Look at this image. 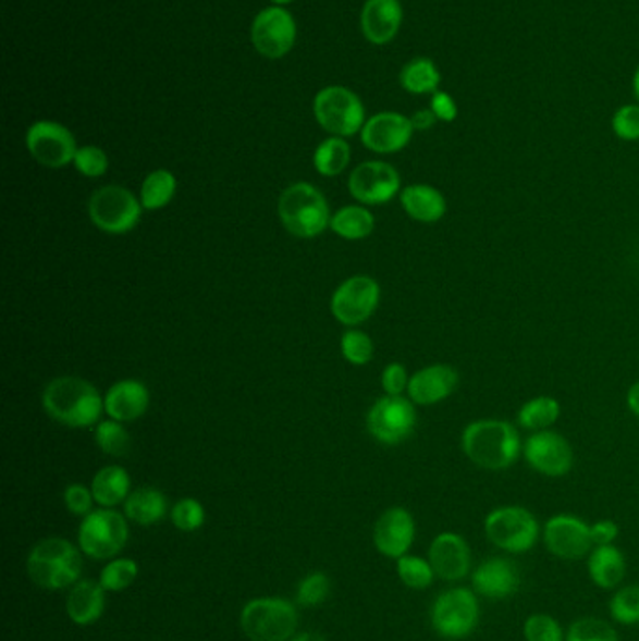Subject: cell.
Instances as JSON below:
<instances>
[{
    "mask_svg": "<svg viewBox=\"0 0 639 641\" xmlns=\"http://www.w3.org/2000/svg\"><path fill=\"white\" fill-rule=\"evenodd\" d=\"M330 230L345 241H360V238H366L373 233L376 218L370 210L358 207V205H351V207L337 210L336 214L332 217Z\"/></svg>",
    "mask_w": 639,
    "mask_h": 641,
    "instance_id": "31",
    "label": "cell"
},
{
    "mask_svg": "<svg viewBox=\"0 0 639 641\" xmlns=\"http://www.w3.org/2000/svg\"><path fill=\"white\" fill-rule=\"evenodd\" d=\"M329 578L321 572L311 574L300 583L296 599L303 606H319L329 596Z\"/></svg>",
    "mask_w": 639,
    "mask_h": 641,
    "instance_id": "44",
    "label": "cell"
},
{
    "mask_svg": "<svg viewBox=\"0 0 639 641\" xmlns=\"http://www.w3.org/2000/svg\"><path fill=\"white\" fill-rule=\"evenodd\" d=\"M435 122H438V116H435V113L431 109H420L415 115L410 116L413 128L420 130V132L433 128Z\"/></svg>",
    "mask_w": 639,
    "mask_h": 641,
    "instance_id": "50",
    "label": "cell"
},
{
    "mask_svg": "<svg viewBox=\"0 0 639 641\" xmlns=\"http://www.w3.org/2000/svg\"><path fill=\"white\" fill-rule=\"evenodd\" d=\"M278 217L285 231L298 238L319 236L330 225L329 202L310 183L291 184L278 201Z\"/></svg>",
    "mask_w": 639,
    "mask_h": 641,
    "instance_id": "3",
    "label": "cell"
},
{
    "mask_svg": "<svg viewBox=\"0 0 639 641\" xmlns=\"http://www.w3.org/2000/svg\"><path fill=\"white\" fill-rule=\"evenodd\" d=\"M561 417V404L552 396H539L521 405L518 411V424L529 432L550 430Z\"/></svg>",
    "mask_w": 639,
    "mask_h": 641,
    "instance_id": "32",
    "label": "cell"
},
{
    "mask_svg": "<svg viewBox=\"0 0 639 641\" xmlns=\"http://www.w3.org/2000/svg\"><path fill=\"white\" fill-rule=\"evenodd\" d=\"M619 537V526L612 520H600L591 526V539L594 546H610Z\"/></svg>",
    "mask_w": 639,
    "mask_h": 641,
    "instance_id": "49",
    "label": "cell"
},
{
    "mask_svg": "<svg viewBox=\"0 0 639 641\" xmlns=\"http://www.w3.org/2000/svg\"><path fill=\"white\" fill-rule=\"evenodd\" d=\"M566 641H619V634L602 619L583 617L568 627Z\"/></svg>",
    "mask_w": 639,
    "mask_h": 641,
    "instance_id": "38",
    "label": "cell"
},
{
    "mask_svg": "<svg viewBox=\"0 0 639 641\" xmlns=\"http://www.w3.org/2000/svg\"><path fill=\"white\" fill-rule=\"evenodd\" d=\"M413 124L409 116L400 115L394 111H384L371 116L364 124L360 137L364 147L378 155H394L405 149L413 137Z\"/></svg>",
    "mask_w": 639,
    "mask_h": 641,
    "instance_id": "18",
    "label": "cell"
},
{
    "mask_svg": "<svg viewBox=\"0 0 639 641\" xmlns=\"http://www.w3.org/2000/svg\"><path fill=\"white\" fill-rule=\"evenodd\" d=\"M400 83L410 95H433L439 90L441 74L435 62L426 57H418L402 67Z\"/></svg>",
    "mask_w": 639,
    "mask_h": 641,
    "instance_id": "30",
    "label": "cell"
},
{
    "mask_svg": "<svg viewBox=\"0 0 639 641\" xmlns=\"http://www.w3.org/2000/svg\"><path fill=\"white\" fill-rule=\"evenodd\" d=\"M351 162L349 143L344 137H329L317 147L314 165L323 176H337L344 173Z\"/></svg>",
    "mask_w": 639,
    "mask_h": 641,
    "instance_id": "34",
    "label": "cell"
},
{
    "mask_svg": "<svg viewBox=\"0 0 639 641\" xmlns=\"http://www.w3.org/2000/svg\"><path fill=\"white\" fill-rule=\"evenodd\" d=\"M525 641H566L563 627L548 614H532L524 622Z\"/></svg>",
    "mask_w": 639,
    "mask_h": 641,
    "instance_id": "39",
    "label": "cell"
},
{
    "mask_svg": "<svg viewBox=\"0 0 639 641\" xmlns=\"http://www.w3.org/2000/svg\"><path fill=\"white\" fill-rule=\"evenodd\" d=\"M25 143L34 160L49 169L66 168L74 162L77 152L74 134L53 121L34 122Z\"/></svg>",
    "mask_w": 639,
    "mask_h": 641,
    "instance_id": "13",
    "label": "cell"
},
{
    "mask_svg": "<svg viewBox=\"0 0 639 641\" xmlns=\"http://www.w3.org/2000/svg\"><path fill=\"white\" fill-rule=\"evenodd\" d=\"M296 40V23L283 8H267L251 23V44L265 59H282Z\"/></svg>",
    "mask_w": 639,
    "mask_h": 641,
    "instance_id": "14",
    "label": "cell"
},
{
    "mask_svg": "<svg viewBox=\"0 0 639 641\" xmlns=\"http://www.w3.org/2000/svg\"><path fill=\"white\" fill-rule=\"evenodd\" d=\"M431 111L438 116V121L454 122L458 116V106L451 95H446L443 90H438L431 95Z\"/></svg>",
    "mask_w": 639,
    "mask_h": 641,
    "instance_id": "48",
    "label": "cell"
},
{
    "mask_svg": "<svg viewBox=\"0 0 639 641\" xmlns=\"http://www.w3.org/2000/svg\"><path fill=\"white\" fill-rule=\"evenodd\" d=\"M74 165L82 175L88 176V178H98V176L106 175L109 158L100 147H82L75 152Z\"/></svg>",
    "mask_w": 639,
    "mask_h": 641,
    "instance_id": "42",
    "label": "cell"
},
{
    "mask_svg": "<svg viewBox=\"0 0 639 641\" xmlns=\"http://www.w3.org/2000/svg\"><path fill=\"white\" fill-rule=\"evenodd\" d=\"M142 199L124 186L109 184L96 189L88 199V217L98 230L109 235H124L142 220Z\"/></svg>",
    "mask_w": 639,
    "mask_h": 641,
    "instance_id": "7",
    "label": "cell"
},
{
    "mask_svg": "<svg viewBox=\"0 0 639 641\" xmlns=\"http://www.w3.org/2000/svg\"><path fill=\"white\" fill-rule=\"evenodd\" d=\"M459 385V373L451 365L426 366L413 373L407 396L413 404L435 405L448 398Z\"/></svg>",
    "mask_w": 639,
    "mask_h": 641,
    "instance_id": "22",
    "label": "cell"
},
{
    "mask_svg": "<svg viewBox=\"0 0 639 641\" xmlns=\"http://www.w3.org/2000/svg\"><path fill=\"white\" fill-rule=\"evenodd\" d=\"M128 542V523L124 516L101 508L85 516L79 527V546L88 557L111 559Z\"/></svg>",
    "mask_w": 639,
    "mask_h": 641,
    "instance_id": "10",
    "label": "cell"
},
{
    "mask_svg": "<svg viewBox=\"0 0 639 641\" xmlns=\"http://www.w3.org/2000/svg\"><path fill=\"white\" fill-rule=\"evenodd\" d=\"M428 560L441 580H464L471 572V547L462 534L441 533L431 542Z\"/></svg>",
    "mask_w": 639,
    "mask_h": 641,
    "instance_id": "19",
    "label": "cell"
},
{
    "mask_svg": "<svg viewBox=\"0 0 639 641\" xmlns=\"http://www.w3.org/2000/svg\"><path fill=\"white\" fill-rule=\"evenodd\" d=\"M409 373L405 370L404 365L400 362H392L386 366L381 375V385L383 391L386 392V396H402L407 386H409Z\"/></svg>",
    "mask_w": 639,
    "mask_h": 641,
    "instance_id": "47",
    "label": "cell"
},
{
    "mask_svg": "<svg viewBox=\"0 0 639 641\" xmlns=\"http://www.w3.org/2000/svg\"><path fill=\"white\" fill-rule=\"evenodd\" d=\"M93 495L98 505L116 506L122 501L128 500L130 495V474L121 466H108L96 472L93 480Z\"/></svg>",
    "mask_w": 639,
    "mask_h": 641,
    "instance_id": "29",
    "label": "cell"
},
{
    "mask_svg": "<svg viewBox=\"0 0 639 641\" xmlns=\"http://www.w3.org/2000/svg\"><path fill=\"white\" fill-rule=\"evenodd\" d=\"M587 570H589V578L592 583L600 589L619 588L620 581L625 580L626 576V559L619 547L613 546H597L589 554L587 560Z\"/></svg>",
    "mask_w": 639,
    "mask_h": 641,
    "instance_id": "26",
    "label": "cell"
},
{
    "mask_svg": "<svg viewBox=\"0 0 639 641\" xmlns=\"http://www.w3.org/2000/svg\"><path fill=\"white\" fill-rule=\"evenodd\" d=\"M64 503H66L67 510L75 516H88L93 513L95 495H93V490H88L83 484H70L64 492Z\"/></svg>",
    "mask_w": 639,
    "mask_h": 641,
    "instance_id": "46",
    "label": "cell"
},
{
    "mask_svg": "<svg viewBox=\"0 0 639 641\" xmlns=\"http://www.w3.org/2000/svg\"><path fill=\"white\" fill-rule=\"evenodd\" d=\"M613 621L632 627L639 622V585H626L613 594L610 601Z\"/></svg>",
    "mask_w": 639,
    "mask_h": 641,
    "instance_id": "37",
    "label": "cell"
},
{
    "mask_svg": "<svg viewBox=\"0 0 639 641\" xmlns=\"http://www.w3.org/2000/svg\"><path fill=\"white\" fill-rule=\"evenodd\" d=\"M462 448L480 469L503 471L516 464L521 453V439L516 426L506 420H475L465 426Z\"/></svg>",
    "mask_w": 639,
    "mask_h": 641,
    "instance_id": "1",
    "label": "cell"
},
{
    "mask_svg": "<svg viewBox=\"0 0 639 641\" xmlns=\"http://www.w3.org/2000/svg\"><path fill=\"white\" fill-rule=\"evenodd\" d=\"M634 95H636V98L639 100V66L638 70H636V75H634Z\"/></svg>",
    "mask_w": 639,
    "mask_h": 641,
    "instance_id": "53",
    "label": "cell"
},
{
    "mask_svg": "<svg viewBox=\"0 0 639 641\" xmlns=\"http://www.w3.org/2000/svg\"><path fill=\"white\" fill-rule=\"evenodd\" d=\"M298 615L291 602L257 599L246 604L241 627L251 641H285L295 634Z\"/></svg>",
    "mask_w": 639,
    "mask_h": 641,
    "instance_id": "8",
    "label": "cell"
},
{
    "mask_svg": "<svg viewBox=\"0 0 639 641\" xmlns=\"http://www.w3.org/2000/svg\"><path fill=\"white\" fill-rule=\"evenodd\" d=\"M381 287L370 276H353L340 285L332 300L330 310L342 324L355 326L364 323L378 310Z\"/></svg>",
    "mask_w": 639,
    "mask_h": 641,
    "instance_id": "12",
    "label": "cell"
},
{
    "mask_svg": "<svg viewBox=\"0 0 639 641\" xmlns=\"http://www.w3.org/2000/svg\"><path fill=\"white\" fill-rule=\"evenodd\" d=\"M544 544L558 559H583L591 554V526L573 514H557L545 521Z\"/></svg>",
    "mask_w": 639,
    "mask_h": 641,
    "instance_id": "16",
    "label": "cell"
},
{
    "mask_svg": "<svg viewBox=\"0 0 639 641\" xmlns=\"http://www.w3.org/2000/svg\"><path fill=\"white\" fill-rule=\"evenodd\" d=\"M176 194V178L168 169H156L142 184L143 209L160 210L173 201Z\"/></svg>",
    "mask_w": 639,
    "mask_h": 641,
    "instance_id": "33",
    "label": "cell"
},
{
    "mask_svg": "<svg viewBox=\"0 0 639 641\" xmlns=\"http://www.w3.org/2000/svg\"><path fill=\"white\" fill-rule=\"evenodd\" d=\"M524 456L534 471L544 477H565L574 466V451L561 433L544 430L525 441Z\"/></svg>",
    "mask_w": 639,
    "mask_h": 641,
    "instance_id": "15",
    "label": "cell"
},
{
    "mask_svg": "<svg viewBox=\"0 0 639 641\" xmlns=\"http://www.w3.org/2000/svg\"><path fill=\"white\" fill-rule=\"evenodd\" d=\"M41 405L51 419L67 428H88L100 420L106 399L85 379L64 375L49 381Z\"/></svg>",
    "mask_w": 639,
    "mask_h": 641,
    "instance_id": "2",
    "label": "cell"
},
{
    "mask_svg": "<svg viewBox=\"0 0 639 641\" xmlns=\"http://www.w3.org/2000/svg\"><path fill=\"white\" fill-rule=\"evenodd\" d=\"M373 542L384 557L400 559L407 555L415 542V520L409 510L394 506L381 514L373 529Z\"/></svg>",
    "mask_w": 639,
    "mask_h": 641,
    "instance_id": "21",
    "label": "cell"
},
{
    "mask_svg": "<svg viewBox=\"0 0 639 641\" xmlns=\"http://www.w3.org/2000/svg\"><path fill=\"white\" fill-rule=\"evenodd\" d=\"M342 353L351 365L364 366L373 358V342L366 332L349 331L342 337Z\"/></svg>",
    "mask_w": 639,
    "mask_h": 641,
    "instance_id": "41",
    "label": "cell"
},
{
    "mask_svg": "<svg viewBox=\"0 0 639 641\" xmlns=\"http://www.w3.org/2000/svg\"><path fill=\"white\" fill-rule=\"evenodd\" d=\"M272 2L278 4V7H283V4H290V2H293V0H272Z\"/></svg>",
    "mask_w": 639,
    "mask_h": 641,
    "instance_id": "54",
    "label": "cell"
},
{
    "mask_svg": "<svg viewBox=\"0 0 639 641\" xmlns=\"http://www.w3.org/2000/svg\"><path fill=\"white\" fill-rule=\"evenodd\" d=\"M96 443L100 446L101 453L121 458V456H126L130 453L132 437H130L128 430L122 426V422L103 420L96 428Z\"/></svg>",
    "mask_w": 639,
    "mask_h": 641,
    "instance_id": "35",
    "label": "cell"
},
{
    "mask_svg": "<svg viewBox=\"0 0 639 641\" xmlns=\"http://www.w3.org/2000/svg\"><path fill=\"white\" fill-rule=\"evenodd\" d=\"M612 128L623 141L639 139V106H623L613 115Z\"/></svg>",
    "mask_w": 639,
    "mask_h": 641,
    "instance_id": "45",
    "label": "cell"
},
{
    "mask_svg": "<svg viewBox=\"0 0 639 641\" xmlns=\"http://www.w3.org/2000/svg\"><path fill=\"white\" fill-rule=\"evenodd\" d=\"M176 529L192 533L205 523V508L196 500H182L176 503L171 513Z\"/></svg>",
    "mask_w": 639,
    "mask_h": 641,
    "instance_id": "43",
    "label": "cell"
},
{
    "mask_svg": "<svg viewBox=\"0 0 639 641\" xmlns=\"http://www.w3.org/2000/svg\"><path fill=\"white\" fill-rule=\"evenodd\" d=\"M137 563L132 559H116L109 563L108 567L101 570L100 583L106 591H122L130 588L132 581L137 578Z\"/></svg>",
    "mask_w": 639,
    "mask_h": 641,
    "instance_id": "40",
    "label": "cell"
},
{
    "mask_svg": "<svg viewBox=\"0 0 639 641\" xmlns=\"http://www.w3.org/2000/svg\"><path fill=\"white\" fill-rule=\"evenodd\" d=\"M404 21L400 0H366L360 14V27L370 44L384 46L396 38Z\"/></svg>",
    "mask_w": 639,
    "mask_h": 641,
    "instance_id": "23",
    "label": "cell"
},
{
    "mask_svg": "<svg viewBox=\"0 0 639 641\" xmlns=\"http://www.w3.org/2000/svg\"><path fill=\"white\" fill-rule=\"evenodd\" d=\"M30 580L41 589H64L82 574V555L72 542L46 539L33 547L27 560Z\"/></svg>",
    "mask_w": 639,
    "mask_h": 641,
    "instance_id": "4",
    "label": "cell"
},
{
    "mask_svg": "<svg viewBox=\"0 0 639 641\" xmlns=\"http://www.w3.org/2000/svg\"><path fill=\"white\" fill-rule=\"evenodd\" d=\"M400 201L407 217L422 223H435L446 214V199L430 184H410L402 189Z\"/></svg>",
    "mask_w": 639,
    "mask_h": 641,
    "instance_id": "25",
    "label": "cell"
},
{
    "mask_svg": "<svg viewBox=\"0 0 639 641\" xmlns=\"http://www.w3.org/2000/svg\"><path fill=\"white\" fill-rule=\"evenodd\" d=\"M471 581L472 591L488 601H505L518 593L521 576L511 559L492 557L472 570Z\"/></svg>",
    "mask_w": 639,
    "mask_h": 641,
    "instance_id": "20",
    "label": "cell"
},
{
    "mask_svg": "<svg viewBox=\"0 0 639 641\" xmlns=\"http://www.w3.org/2000/svg\"><path fill=\"white\" fill-rule=\"evenodd\" d=\"M397 576L410 589H428L435 580V570L430 560L415 555H404L397 559Z\"/></svg>",
    "mask_w": 639,
    "mask_h": 641,
    "instance_id": "36",
    "label": "cell"
},
{
    "mask_svg": "<svg viewBox=\"0 0 639 641\" xmlns=\"http://www.w3.org/2000/svg\"><path fill=\"white\" fill-rule=\"evenodd\" d=\"M165 510H168V500L156 488H139L130 493L128 500L124 503V513L130 520L139 526H152L156 521L162 520Z\"/></svg>",
    "mask_w": 639,
    "mask_h": 641,
    "instance_id": "28",
    "label": "cell"
},
{
    "mask_svg": "<svg viewBox=\"0 0 639 641\" xmlns=\"http://www.w3.org/2000/svg\"><path fill=\"white\" fill-rule=\"evenodd\" d=\"M150 404V392L142 381L124 379L109 389L106 394V412L116 422H132L142 419Z\"/></svg>",
    "mask_w": 639,
    "mask_h": 641,
    "instance_id": "24",
    "label": "cell"
},
{
    "mask_svg": "<svg viewBox=\"0 0 639 641\" xmlns=\"http://www.w3.org/2000/svg\"><path fill=\"white\" fill-rule=\"evenodd\" d=\"M484 533L493 546L508 554H527L539 542L540 526L524 506H499L488 514Z\"/></svg>",
    "mask_w": 639,
    "mask_h": 641,
    "instance_id": "5",
    "label": "cell"
},
{
    "mask_svg": "<svg viewBox=\"0 0 639 641\" xmlns=\"http://www.w3.org/2000/svg\"><path fill=\"white\" fill-rule=\"evenodd\" d=\"M402 178L386 162H364L349 176L351 196L364 205H383L396 196Z\"/></svg>",
    "mask_w": 639,
    "mask_h": 641,
    "instance_id": "17",
    "label": "cell"
},
{
    "mask_svg": "<svg viewBox=\"0 0 639 641\" xmlns=\"http://www.w3.org/2000/svg\"><path fill=\"white\" fill-rule=\"evenodd\" d=\"M314 115L323 130L336 137H351L358 134L362 132L366 124L362 101L353 90L340 85L327 87L317 93L314 100Z\"/></svg>",
    "mask_w": 639,
    "mask_h": 641,
    "instance_id": "9",
    "label": "cell"
},
{
    "mask_svg": "<svg viewBox=\"0 0 639 641\" xmlns=\"http://www.w3.org/2000/svg\"><path fill=\"white\" fill-rule=\"evenodd\" d=\"M106 604L103 588L96 581L83 580L70 591L67 596V615L75 625H90L100 617Z\"/></svg>",
    "mask_w": 639,
    "mask_h": 641,
    "instance_id": "27",
    "label": "cell"
},
{
    "mask_svg": "<svg viewBox=\"0 0 639 641\" xmlns=\"http://www.w3.org/2000/svg\"><path fill=\"white\" fill-rule=\"evenodd\" d=\"M368 432L383 445H400L417 426V411L409 398L383 396L368 412Z\"/></svg>",
    "mask_w": 639,
    "mask_h": 641,
    "instance_id": "11",
    "label": "cell"
},
{
    "mask_svg": "<svg viewBox=\"0 0 639 641\" xmlns=\"http://www.w3.org/2000/svg\"><path fill=\"white\" fill-rule=\"evenodd\" d=\"M626 404H628V409L639 417V381L630 386V391L626 394Z\"/></svg>",
    "mask_w": 639,
    "mask_h": 641,
    "instance_id": "51",
    "label": "cell"
},
{
    "mask_svg": "<svg viewBox=\"0 0 639 641\" xmlns=\"http://www.w3.org/2000/svg\"><path fill=\"white\" fill-rule=\"evenodd\" d=\"M293 641H327V640H324L323 636L311 634V632H306V634L296 636L295 640H293Z\"/></svg>",
    "mask_w": 639,
    "mask_h": 641,
    "instance_id": "52",
    "label": "cell"
},
{
    "mask_svg": "<svg viewBox=\"0 0 639 641\" xmlns=\"http://www.w3.org/2000/svg\"><path fill=\"white\" fill-rule=\"evenodd\" d=\"M480 604L472 589L454 588L439 594L431 606V627L444 640H464L477 630Z\"/></svg>",
    "mask_w": 639,
    "mask_h": 641,
    "instance_id": "6",
    "label": "cell"
}]
</instances>
